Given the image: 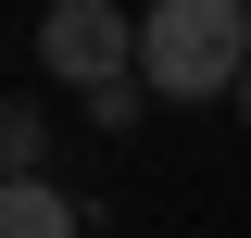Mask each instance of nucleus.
I'll return each instance as SVG.
<instances>
[{
  "label": "nucleus",
  "instance_id": "obj_5",
  "mask_svg": "<svg viewBox=\"0 0 251 238\" xmlns=\"http://www.w3.org/2000/svg\"><path fill=\"white\" fill-rule=\"evenodd\" d=\"M226 113H239V125H251V75H239V88H226Z\"/></svg>",
  "mask_w": 251,
  "mask_h": 238
},
{
  "label": "nucleus",
  "instance_id": "obj_1",
  "mask_svg": "<svg viewBox=\"0 0 251 238\" xmlns=\"http://www.w3.org/2000/svg\"><path fill=\"white\" fill-rule=\"evenodd\" d=\"M239 75H251L239 0H151L138 13V100H226Z\"/></svg>",
  "mask_w": 251,
  "mask_h": 238
},
{
  "label": "nucleus",
  "instance_id": "obj_2",
  "mask_svg": "<svg viewBox=\"0 0 251 238\" xmlns=\"http://www.w3.org/2000/svg\"><path fill=\"white\" fill-rule=\"evenodd\" d=\"M38 75L75 88V100L138 88V13H126V0H50V13H38Z\"/></svg>",
  "mask_w": 251,
  "mask_h": 238
},
{
  "label": "nucleus",
  "instance_id": "obj_3",
  "mask_svg": "<svg viewBox=\"0 0 251 238\" xmlns=\"http://www.w3.org/2000/svg\"><path fill=\"white\" fill-rule=\"evenodd\" d=\"M0 238H88V201L63 176H25V188H0Z\"/></svg>",
  "mask_w": 251,
  "mask_h": 238
},
{
  "label": "nucleus",
  "instance_id": "obj_4",
  "mask_svg": "<svg viewBox=\"0 0 251 238\" xmlns=\"http://www.w3.org/2000/svg\"><path fill=\"white\" fill-rule=\"evenodd\" d=\"M25 176H50V113L38 100H0V188H25Z\"/></svg>",
  "mask_w": 251,
  "mask_h": 238
}]
</instances>
